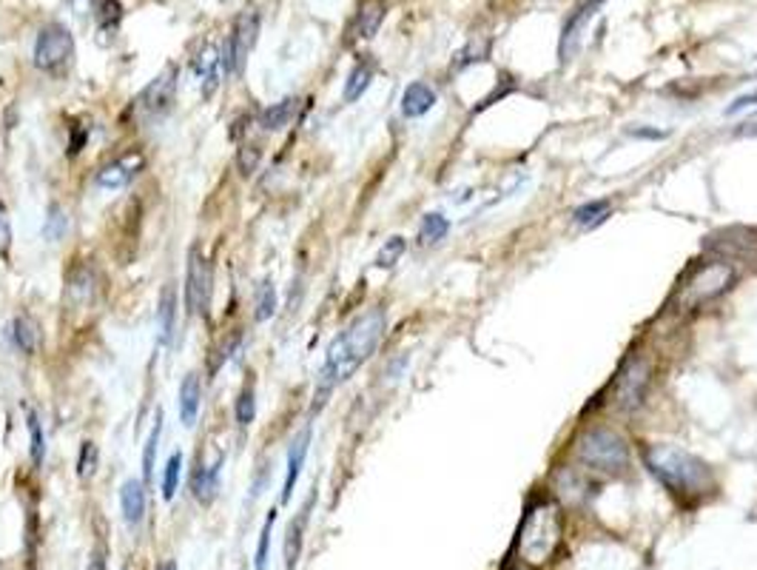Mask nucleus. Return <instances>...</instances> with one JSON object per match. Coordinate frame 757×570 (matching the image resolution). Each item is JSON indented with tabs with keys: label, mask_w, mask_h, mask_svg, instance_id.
Segmentation results:
<instances>
[{
	"label": "nucleus",
	"mask_w": 757,
	"mask_h": 570,
	"mask_svg": "<svg viewBox=\"0 0 757 570\" xmlns=\"http://www.w3.org/2000/svg\"><path fill=\"white\" fill-rule=\"evenodd\" d=\"M174 95H177V69L168 66L163 75H157L148 86L137 95V100L132 103V115L137 123H154L160 117H165L174 105Z\"/></svg>",
	"instance_id": "obj_7"
},
{
	"label": "nucleus",
	"mask_w": 757,
	"mask_h": 570,
	"mask_svg": "<svg viewBox=\"0 0 757 570\" xmlns=\"http://www.w3.org/2000/svg\"><path fill=\"white\" fill-rule=\"evenodd\" d=\"M384 325H387L384 311L367 308L328 345V351H324V363L319 368V379H316L314 411H319L342 383H348V379L371 360L384 336Z\"/></svg>",
	"instance_id": "obj_1"
},
{
	"label": "nucleus",
	"mask_w": 757,
	"mask_h": 570,
	"mask_svg": "<svg viewBox=\"0 0 757 570\" xmlns=\"http://www.w3.org/2000/svg\"><path fill=\"white\" fill-rule=\"evenodd\" d=\"M185 305H188V314H205L211 305V265L200 248H191V255H188Z\"/></svg>",
	"instance_id": "obj_9"
},
{
	"label": "nucleus",
	"mask_w": 757,
	"mask_h": 570,
	"mask_svg": "<svg viewBox=\"0 0 757 570\" xmlns=\"http://www.w3.org/2000/svg\"><path fill=\"white\" fill-rule=\"evenodd\" d=\"M561 545V511L555 502H535L515 536V554L524 565H547Z\"/></svg>",
	"instance_id": "obj_3"
},
{
	"label": "nucleus",
	"mask_w": 757,
	"mask_h": 570,
	"mask_svg": "<svg viewBox=\"0 0 757 570\" xmlns=\"http://www.w3.org/2000/svg\"><path fill=\"white\" fill-rule=\"evenodd\" d=\"M296 105H299L296 97H285V100L268 105V109L259 115V125H263L265 132H283L285 125H291L294 115H296Z\"/></svg>",
	"instance_id": "obj_20"
},
{
	"label": "nucleus",
	"mask_w": 757,
	"mask_h": 570,
	"mask_svg": "<svg viewBox=\"0 0 757 570\" xmlns=\"http://www.w3.org/2000/svg\"><path fill=\"white\" fill-rule=\"evenodd\" d=\"M29 454H32V465L40 468L43 465V456H46V436H43V425H40V416L35 411H29Z\"/></svg>",
	"instance_id": "obj_28"
},
{
	"label": "nucleus",
	"mask_w": 757,
	"mask_h": 570,
	"mask_svg": "<svg viewBox=\"0 0 757 570\" xmlns=\"http://www.w3.org/2000/svg\"><path fill=\"white\" fill-rule=\"evenodd\" d=\"M436 105V92L427 83H410L402 95V115L404 117H422Z\"/></svg>",
	"instance_id": "obj_19"
},
{
	"label": "nucleus",
	"mask_w": 757,
	"mask_h": 570,
	"mask_svg": "<svg viewBox=\"0 0 757 570\" xmlns=\"http://www.w3.org/2000/svg\"><path fill=\"white\" fill-rule=\"evenodd\" d=\"M404 248H407L404 237H391V240H387V243L379 248V255H376V268H393V265L402 260Z\"/></svg>",
	"instance_id": "obj_36"
},
{
	"label": "nucleus",
	"mask_w": 757,
	"mask_h": 570,
	"mask_svg": "<svg viewBox=\"0 0 757 570\" xmlns=\"http://www.w3.org/2000/svg\"><path fill=\"white\" fill-rule=\"evenodd\" d=\"M316 502V494L308 496V502L302 505V511L291 519L288 531H285V570H296L299 556H302V542H305V527L311 519V508Z\"/></svg>",
	"instance_id": "obj_13"
},
{
	"label": "nucleus",
	"mask_w": 757,
	"mask_h": 570,
	"mask_svg": "<svg viewBox=\"0 0 757 570\" xmlns=\"http://www.w3.org/2000/svg\"><path fill=\"white\" fill-rule=\"evenodd\" d=\"M741 135H757V123H746L741 129Z\"/></svg>",
	"instance_id": "obj_45"
},
{
	"label": "nucleus",
	"mask_w": 757,
	"mask_h": 570,
	"mask_svg": "<svg viewBox=\"0 0 757 570\" xmlns=\"http://www.w3.org/2000/svg\"><path fill=\"white\" fill-rule=\"evenodd\" d=\"M66 231H69V215H66V208L52 203L49 211H46V223H43V237H46L49 243H60L63 237H66Z\"/></svg>",
	"instance_id": "obj_26"
},
{
	"label": "nucleus",
	"mask_w": 757,
	"mask_h": 570,
	"mask_svg": "<svg viewBox=\"0 0 757 570\" xmlns=\"http://www.w3.org/2000/svg\"><path fill=\"white\" fill-rule=\"evenodd\" d=\"M194 72L200 75V83H203V97L208 100V97L216 92V86H220V72H223V66H220V55H216V46H214V44H205V46L200 49V55L194 57Z\"/></svg>",
	"instance_id": "obj_17"
},
{
	"label": "nucleus",
	"mask_w": 757,
	"mask_h": 570,
	"mask_svg": "<svg viewBox=\"0 0 757 570\" xmlns=\"http://www.w3.org/2000/svg\"><path fill=\"white\" fill-rule=\"evenodd\" d=\"M384 20V0H362L359 15H356V35L359 37H374Z\"/></svg>",
	"instance_id": "obj_21"
},
{
	"label": "nucleus",
	"mask_w": 757,
	"mask_h": 570,
	"mask_svg": "<svg viewBox=\"0 0 757 570\" xmlns=\"http://www.w3.org/2000/svg\"><path fill=\"white\" fill-rule=\"evenodd\" d=\"M145 168V155L140 149H128L125 155H120L115 163L103 165L97 172V185L108 188V192H115V188H123L132 183L140 172Z\"/></svg>",
	"instance_id": "obj_10"
},
{
	"label": "nucleus",
	"mask_w": 757,
	"mask_h": 570,
	"mask_svg": "<svg viewBox=\"0 0 757 570\" xmlns=\"http://www.w3.org/2000/svg\"><path fill=\"white\" fill-rule=\"evenodd\" d=\"M610 211H613V205H610V200H593V203H587V205H581V208H575V223L578 225H583V228H590V225H598V223H603L610 217Z\"/></svg>",
	"instance_id": "obj_27"
},
{
	"label": "nucleus",
	"mask_w": 757,
	"mask_h": 570,
	"mask_svg": "<svg viewBox=\"0 0 757 570\" xmlns=\"http://www.w3.org/2000/svg\"><path fill=\"white\" fill-rule=\"evenodd\" d=\"M450 231V223L442 217V215H424L422 217V225H419V240L424 243V245H430V243H439L444 235Z\"/></svg>",
	"instance_id": "obj_32"
},
{
	"label": "nucleus",
	"mask_w": 757,
	"mask_h": 570,
	"mask_svg": "<svg viewBox=\"0 0 757 570\" xmlns=\"http://www.w3.org/2000/svg\"><path fill=\"white\" fill-rule=\"evenodd\" d=\"M160 436H163V411H157L154 428H151V434L145 439V448H143V482L145 485L151 482V476H154V456L160 451Z\"/></svg>",
	"instance_id": "obj_25"
},
{
	"label": "nucleus",
	"mask_w": 757,
	"mask_h": 570,
	"mask_svg": "<svg viewBox=\"0 0 757 570\" xmlns=\"http://www.w3.org/2000/svg\"><path fill=\"white\" fill-rule=\"evenodd\" d=\"M180 476H183V454L174 451L171 459L165 462V474H163V499H174L177 488H180Z\"/></svg>",
	"instance_id": "obj_30"
},
{
	"label": "nucleus",
	"mask_w": 757,
	"mask_h": 570,
	"mask_svg": "<svg viewBox=\"0 0 757 570\" xmlns=\"http://www.w3.org/2000/svg\"><path fill=\"white\" fill-rule=\"evenodd\" d=\"M607 4V0H581V4L573 9V15L567 17L564 32H561V60H573V55L578 52L581 44V35L587 29V24L593 20V15Z\"/></svg>",
	"instance_id": "obj_11"
},
{
	"label": "nucleus",
	"mask_w": 757,
	"mask_h": 570,
	"mask_svg": "<svg viewBox=\"0 0 757 570\" xmlns=\"http://www.w3.org/2000/svg\"><path fill=\"white\" fill-rule=\"evenodd\" d=\"M578 459L601 474H621L630 468V448L610 428H590L578 436Z\"/></svg>",
	"instance_id": "obj_5"
},
{
	"label": "nucleus",
	"mask_w": 757,
	"mask_h": 570,
	"mask_svg": "<svg viewBox=\"0 0 757 570\" xmlns=\"http://www.w3.org/2000/svg\"><path fill=\"white\" fill-rule=\"evenodd\" d=\"M97 465H100V448L92 439H85L80 445V456H77V476L92 479L97 474Z\"/></svg>",
	"instance_id": "obj_31"
},
{
	"label": "nucleus",
	"mask_w": 757,
	"mask_h": 570,
	"mask_svg": "<svg viewBox=\"0 0 757 570\" xmlns=\"http://www.w3.org/2000/svg\"><path fill=\"white\" fill-rule=\"evenodd\" d=\"M120 508L128 527H140L145 519V482L143 479H125L120 488Z\"/></svg>",
	"instance_id": "obj_14"
},
{
	"label": "nucleus",
	"mask_w": 757,
	"mask_h": 570,
	"mask_svg": "<svg viewBox=\"0 0 757 570\" xmlns=\"http://www.w3.org/2000/svg\"><path fill=\"white\" fill-rule=\"evenodd\" d=\"M484 55H487V44H470L464 52L456 55V66H453V69H467L470 63L484 60Z\"/></svg>",
	"instance_id": "obj_39"
},
{
	"label": "nucleus",
	"mask_w": 757,
	"mask_h": 570,
	"mask_svg": "<svg viewBox=\"0 0 757 570\" xmlns=\"http://www.w3.org/2000/svg\"><path fill=\"white\" fill-rule=\"evenodd\" d=\"M371 80H374V63L359 60L354 72L348 75V83H344V103H356L367 92V86H371Z\"/></svg>",
	"instance_id": "obj_22"
},
{
	"label": "nucleus",
	"mask_w": 757,
	"mask_h": 570,
	"mask_svg": "<svg viewBox=\"0 0 757 570\" xmlns=\"http://www.w3.org/2000/svg\"><path fill=\"white\" fill-rule=\"evenodd\" d=\"M85 137H89V132H85V129H77V125H75V129H72V145H69V155H77V152L83 149Z\"/></svg>",
	"instance_id": "obj_42"
},
{
	"label": "nucleus",
	"mask_w": 757,
	"mask_h": 570,
	"mask_svg": "<svg viewBox=\"0 0 757 570\" xmlns=\"http://www.w3.org/2000/svg\"><path fill=\"white\" fill-rule=\"evenodd\" d=\"M646 468L678 496H703L712 491V471L703 459L675 445H652L643 454Z\"/></svg>",
	"instance_id": "obj_2"
},
{
	"label": "nucleus",
	"mask_w": 757,
	"mask_h": 570,
	"mask_svg": "<svg viewBox=\"0 0 757 570\" xmlns=\"http://www.w3.org/2000/svg\"><path fill=\"white\" fill-rule=\"evenodd\" d=\"M223 462H225V454H216L214 462H203L200 459V465H197V471H194V479H191V491H194V499H197V502H203V505L214 502L216 491H220Z\"/></svg>",
	"instance_id": "obj_12"
},
{
	"label": "nucleus",
	"mask_w": 757,
	"mask_h": 570,
	"mask_svg": "<svg viewBox=\"0 0 757 570\" xmlns=\"http://www.w3.org/2000/svg\"><path fill=\"white\" fill-rule=\"evenodd\" d=\"M75 57V37L63 24H46L35 40V66L46 75H63Z\"/></svg>",
	"instance_id": "obj_6"
},
{
	"label": "nucleus",
	"mask_w": 757,
	"mask_h": 570,
	"mask_svg": "<svg viewBox=\"0 0 757 570\" xmlns=\"http://www.w3.org/2000/svg\"><path fill=\"white\" fill-rule=\"evenodd\" d=\"M259 157H263V152H259V145H254V143H245V145H243L240 155H236V163H240V172H243V177H248V175H254V172H256Z\"/></svg>",
	"instance_id": "obj_38"
},
{
	"label": "nucleus",
	"mask_w": 757,
	"mask_h": 570,
	"mask_svg": "<svg viewBox=\"0 0 757 570\" xmlns=\"http://www.w3.org/2000/svg\"><path fill=\"white\" fill-rule=\"evenodd\" d=\"M92 288H95V277H92L89 268H75L69 274V291H72L75 300H89Z\"/></svg>",
	"instance_id": "obj_34"
},
{
	"label": "nucleus",
	"mask_w": 757,
	"mask_h": 570,
	"mask_svg": "<svg viewBox=\"0 0 757 570\" xmlns=\"http://www.w3.org/2000/svg\"><path fill=\"white\" fill-rule=\"evenodd\" d=\"M234 411H236V425H240V428H248L251 422H254V416H256V391H254V383H248L240 391Z\"/></svg>",
	"instance_id": "obj_29"
},
{
	"label": "nucleus",
	"mask_w": 757,
	"mask_h": 570,
	"mask_svg": "<svg viewBox=\"0 0 757 570\" xmlns=\"http://www.w3.org/2000/svg\"><path fill=\"white\" fill-rule=\"evenodd\" d=\"M154 570H177V562H174V559H165V562H160Z\"/></svg>",
	"instance_id": "obj_44"
},
{
	"label": "nucleus",
	"mask_w": 757,
	"mask_h": 570,
	"mask_svg": "<svg viewBox=\"0 0 757 570\" xmlns=\"http://www.w3.org/2000/svg\"><path fill=\"white\" fill-rule=\"evenodd\" d=\"M12 336H15V345L24 351V354H37L40 348V328L32 316H17L15 325H12Z\"/></svg>",
	"instance_id": "obj_23"
},
{
	"label": "nucleus",
	"mask_w": 757,
	"mask_h": 570,
	"mask_svg": "<svg viewBox=\"0 0 757 570\" xmlns=\"http://www.w3.org/2000/svg\"><path fill=\"white\" fill-rule=\"evenodd\" d=\"M308 445H311V428L299 431L288 448V468H285V482H283V502H291V494L299 482L302 465H305V456H308Z\"/></svg>",
	"instance_id": "obj_15"
},
{
	"label": "nucleus",
	"mask_w": 757,
	"mask_h": 570,
	"mask_svg": "<svg viewBox=\"0 0 757 570\" xmlns=\"http://www.w3.org/2000/svg\"><path fill=\"white\" fill-rule=\"evenodd\" d=\"M174 320H177V288H174V283H168V285H163L160 300H157L160 343H171V334H174Z\"/></svg>",
	"instance_id": "obj_18"
},
{
	"label": "nucleus",
	"mask_w": 757,
	"mask_h": 570,
	"mask_svg": "<svg viewBox=\"0 0 757 570\" xmlns=\"http://www.w3.org/2000/svg\"><path fill=\"white\" fill-rule=\"evenodd\" d=\"M89 570H108V565H105V547H103V545H97L95 551H92V556H89Z\"/></svg>",
	"instance_id": "obj_41"
},
{
	"label": "nucleus",
	"mask_w": 757,
	"mask_h": 570,
	"mask_svg": "<svg viewBox=\"0 0 757 570\" xmlns=\"http://www.w3.org/2000/svg\"><path fill=\"white\" fill-rule=\"evenodd\" d=\"M749 105H757V89L754 92H749V95H743V97H738L734 100L729 109H726V115H738V112H743V109H749Z\"/></svg>",
	"instance_id": "obj_40"
},
{
	"label": "nucleus",
	"mask_w": 757,
	"mask_h": 570,
	"mask_svg": "<svg viewBox=\"0 0 757 570\" xmlns=\"http://www.w3.org/2000/svg\"><path fill=\"white\" fill-rule=\"evenodd\" d=\"M274 522H276V511L268 514L265 525H263V531H259V545H256V559H254V567L256 570H265L268 567V551H271V534H274Z\"/></svg>",
	"instance_id": "obj_35"
},
{
	"label": "nucleus",
	"mask_w": 757,
	"mask_h": 570,
	"mask_svg": "<svg viewBox=\"0 0 757 570\" xmlns=\"http://www.w3.org/2000/svg\"><path fill=\"white\" fill-rule=\"evenodd\" d=\"M734 280H738V271H734V265L726 263V260L698 263L686 274V280L678 285L675 308L678 311H698L709 303H715L734 285Z\"/></svg>",
	"instance_id": "obj_4"
},
{
	"label": "nucleus",
	"mask_w": 757,
	"mask_h": 570,
	"mask_svg": "<svg viewBox=\"0 0 757 570\" xmlns=\"http://www.w3.org/2000/svg\"><path fill=\"white\" fill-rule=\"evenodd\" d=\"M729 240H715V243H709V245H715V251H726L729 257L734 260H754L757 257V240H741V231L734 235V231H729L726 235Z\"/></svg>",
	"instance_id": "obj_24"
},
{
	"label": "nucleus",
	"mask_w": 757,
	"mask_h": 570,
	"mask_svg": "<svg viewBox=\"0 0 757 570\" xmlns=\"http://www.w3.org/2000/svg\"><path fill=\"white\" fill-rule=\"evenodd\" d=\"M203 405V383H200V374H185V379L180 383V394H177V408H180V419L183 425L191 428L194 422H197Z\"/></svg>",
	"instance_id": "obj_16"
},
{
	"label": "nucleus",
	"mask_w": 757,
	"mask_h": 570,
	"mask_svg": "<svg viewBox=\"0 0 757 570\" xmlns=\"http://www.w3.org/2000/svg\"><path fill=\"white\" fill-rule=\"evenodd\" d=\"M97 20H100V26L108 29V26H117L120 24V17H123V4L120 0H100V6L95 9Z\"/></svg>",
	"instance_id": "obj_37"
},
{
	"label": "nucleus",
	"mask_w": 757,
	"mask_h": 570,
	"mask_svg": "<svg viewBox=\"0 0 757 570\" xmlns=\"http://www.w3.org/2000/svg\"><path fill=\"white\" fill-rule=\"evenodd\" d=\"M0 243H9V217L4 203H0Z\"/></svg>",
	"instance_id": "obj_43"
},
{
	"label": "nucleus",
	"mask_w": 757,
	"mask_h": 570,
	"mask_svg": "<svg viewBox=\"0 0 757 570\" xmlns=\"http://www.w3.org/2000/svg\"><path fill=\"white\" fill-rule=\"evenodd\" d=\"M0 570H4V567H0Z\"/></svg>",
	"instance_id": "obj_46"
},
{
	"label": "nucleus",
	"mask_w": 757,
	"mask_h": 570,
	"mask_svg": "<svg viewBox=\"0 0 757 570\" xmlns=\"http://www.w3.org/2000/svg\"><path fill=\"white\" fill-rule=\"evenodd\" d=\"M274 311H276V288H274V283H263L256 291V311H254L256 323L271 320Z\"/></svg>",
	"instance_id": "obj_33"
},
{
	"label": "nucleus",
	"mask_w": 757,
	"mask_h": 570,
	"mask_svg": "<svg viewBox=\"0 0 757 570\" xmlns=\"http://www.w3.org/2000/svg\"><path fill=\"white\" fill-rule=\"evenodd\" d=\"M649 379H652V363L641 354L626 356V363L621 365L618 379H615V405H618V411L630 414L643 403Z\"/></svg>",
	"instance_id": "obj_8"
}]
</instances>
